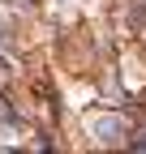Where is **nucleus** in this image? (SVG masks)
Here are the masks:
<instances>
[{"label":"nucleus","mask_w":146,"mask_h":154,"mask_svg":"<svg viewBox=\"0 0 146 154\" xmlns=\"http://www.w3.org/2000/svg\"><path fill=\"white\" fill-rule=\"evenodd\" d=\"M120 133H125V124L116 120V116H99V120H95V137L99 141H116Z\"/></svg>","instance_id":"nucleus-1"}]
</instances>
